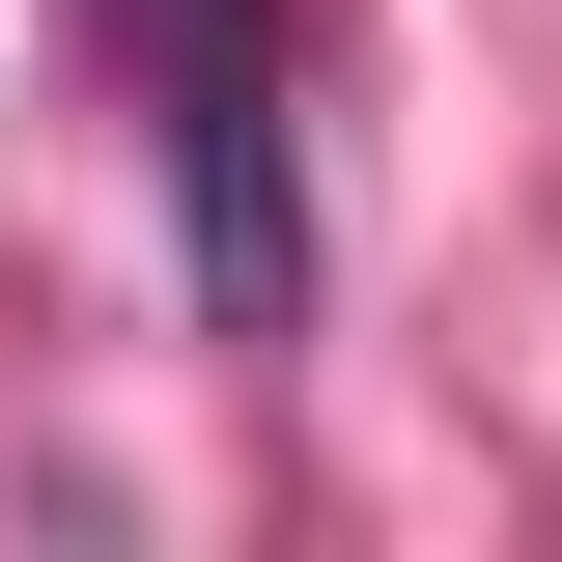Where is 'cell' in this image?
Instances as JSON below:
<instances>
[{
  "mask_svg": "<svg viewBox=\"0 0 562 562\" xmlns=\"http://www.w3.org/2000/svg\"><path fill=\"white\" fill-rule=\"evenodd\" d=\"M169 198H198V310H225V338H310V169H281V29L169 57Z\"/></svg>",
  "mask_w": 562,
  "mask_h": 562,
  "instance_id": "6da1fadb",
  "label": "cell"
}]
</instances>
